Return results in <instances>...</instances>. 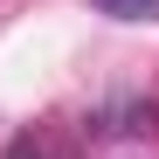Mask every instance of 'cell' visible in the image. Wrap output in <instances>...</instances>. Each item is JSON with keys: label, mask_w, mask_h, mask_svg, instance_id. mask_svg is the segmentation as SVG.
I'll return each instance as SVG.
<instances>
[{"label": "cell", "mask_w": 159, "mask_h": 159, "mask_svg": "<svg viewBox=\"0 0 159 159\" xmlns=\"http://www.w3.org/2000/svg\"><path fill=\"white\" fill-rule=\"evenodd\" d=\"M90 7L111 21H159V0H90Z\"/></svg>", "instance_id": "3957f363"}, {"label": "cell", "mask_w": 159, "mask_h": 159, "mask_svg": "<svg viewBox=\"0 0 159 159\" xmlns=\"http://www.w3.org/2000/svg\"><path fill=\"white\" fill-rule=\"evenodd\" d=\"M7 159H62V145L56 139H48V131H14V139H7Z\"/></svg>", "instance_id": "7a4b0ae2"}, {"label": "cell", "mask_w": 159, "mask_h": 159, "mask_svg": "<svg viewBox=\"0 0 159 159\" xmlns=\"http://www.w3.org/2000/svg\"><path fill=\"white\" fill-rule=\"evenodd\" d=\"M83 131L90 139H159V104L152 97H118L104 111H90Z\"/></svg>", "instance_id": "6da1fadb"}]
</instances>
